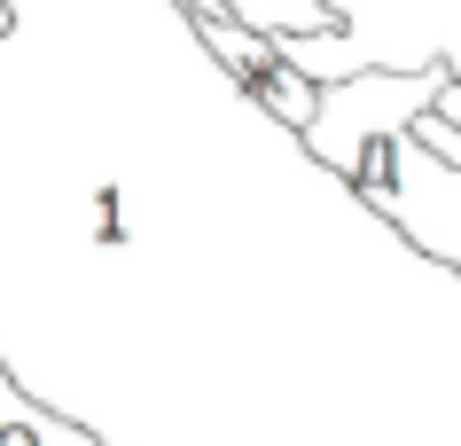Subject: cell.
<instances>
[{"instance_id": "1", "label": "cell", "mask_w": 461, "mask_h": 446, "mask_svg": "<svg viewBox=\"0 0 461 446\" xmlns=\"http://www.w3.org/2000/svg\"><path fill=\"white\" fill-rule=\"evenodd\" d=\"M344 188H352L375 220L399 227L422 259H438V267L461 274V165L438 157L430 141H414V125L391 133V141H367L360 165L344 173Z\"/></svg>"}, {"instance_id": "5", "label": "cell", "mask_w": 461, "mask_h": 446, "mask_svg": "<svg viewBox=\"0 0 461 446\" xmlns=\"http://www.w3.org/2000/svg\"><path fill=\"white\" fill-rule=\"evenodd\" d=\"M235 24L274 32V40H321V32H344V16L329 0H219Z\"/></svg>"}, {"instance_id": "3", "label": "cell", "mask_w": 461, "mask_h": 446, "mask_svg": "<svg viewBox=\"0 0 461 446\" xmlns=\"http://www.w3.org/2000/svg\"><path fill=\"white\" fill-rule=\"evenodd\" d=\"M180 16L195 24V40L219 55V71L235 78L258 110H267L274 125H290V133H305V125L321 118V78H305L290 63V48L274 40V32H250V24H235L219 0H180Z\"/></svg>"}, {"instance_id": "4", "label": "cell", "mask_w": 461, "mask_h": 446, "mask_svg": "<svg viewBox=\"0 0 461 446\" xmlns=\"http://www.w3.org/2000/svg\"><path fill=\"white\" fill-rule=\"evenodd\" d=\"M0 446H95V431H78L32 392H16V376L0 369Z\"/></svg>"}, {"instance_id": "6", "label": "cell", "mask_w": 461, "mask_h": 446, "mask_svg": "<svg viewBox=\"0 0 461 446\" xmlns=\"http://www.w3.org/2000/svg\"><path fill=\"white\" fill-rule=\"evenodd\" d=\"M438 118H446V125H461V63H454V86L438 95Z\"/></svg>"}, {"instance_id": "2", "label": "cell", "mask_w": 461, "mask_h": 446, "mask_svg": "<svg viewBox=\"0 0 461 446\" xmlns=\"http://www.w3.org/2000/svg\"><path fill=\"white\" fill-rule=\"evenodd\" d=\"M446 86H454V63H407V71H399V63H367V71L321 86V118L305 125L297 141L313 149L329 173H352L367 141L407 133L422 110H438Z\"/></svg>"}, {"instance_id": "7", "label": "cell", "mask_w": 461, "mask_h": 446, "mask_svg": "<svg viewBox=\"0 0 461 446\" xmlns=\"http://www.w3.org/2000/svg\"><path fill=\"white\" fill-rule=\"evenodd\" d=\"M8 24H16V8H8V0H0V32H8Z\"/></svg>"}]
</instances>
